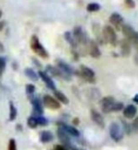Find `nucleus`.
<instances>
[{"instance_id":"1","label":"nucleus","mask_w":138,"mask_h":150,"mask_svg":"<svg viewBox=\"0 0 138 150\" xmlns=\"http://www.w3.org/2000/svg\"><path fill=\"white\" fill-rule=\"evenodd\" d=\"M30 47L38 55L41 56V58H48L49 57L48 52H47L44 49V47L41 45L39 38L37 36H32L31 40H30Z\"/></svg>"},{"instance_id":"2","label":"nucleus","mask_w":138,"mask_h":150,"mask_svg":"<svg viewBox=\"0 0 138 150\" xmlns=\"http://www.w3.org/2000/svg\"><path fill=\"white\" fill-rule=\"evenodd\" d=\"M103 39L107 43H110L113 46H117V37L116 30L110 25H105L102 29Z\"/></svg>"},{"instance_id":"3","label":"nucleus","mask_w":138,"mask_h":150,"mask_svg":"<svg viewBox=\"0 0 138 150\" xmlns=\"http://www.w3.org/2000/svg\"><path fill=\"white\" fill-rule=\"evenodd\" d=\"M73 36L75 39L77 44H82V45H87L88 43V38L85 31L83 29L81 26H75L73 28Z\"/></svg>"},{"instance_id":"4","label":"nucleus","mask_w":138,"mask_h":150,"mask_svg":"<svg viewBox=\"0 0 138 150\" xmlns=\"http://www.w3.org/2000/svg\"><path fill=\"white\" fill-rule=\"evenodd\" d=\"M109 134L115 142H120L123 138V129L117 123L114 122L109 128Z\"/></svg>"},{"instance_id":"5","label":"nucleus","mask_w":138,"mask_h":150,"mask_svg":"<svg viewBox=\"0 0 138 150\" xmlns=\"http://www.w3.org/2000/svg\"><path fill=\"white\" fill-rule=\"evenodd\" d=\"M75 73H77L79 76H81L88 83H95V72L93 71V69L87 67V66H81L80 70Z\"/></svg>"},{"instance_id":"6","label":"nucleus","mask_w":138,"mask_h":150,"mask_svg":"<svg viewBox=\"0 0 138 150\" xmlns=\"http://www.w3.org/2000/svg\"><path fill=\"white\" fill-rule=\"evenodd\" d=\"M109 22L114 26V29L117 31H120L123 25H124V19L117 12H114L111 14L110 17H109Z\"/></svg>"},{"instance_id":"7","label":"nucleus","mask_w":138,"mask_h":150,"mask_svg":"<svg viewBox=\"0 0 138 150\" xmlns=\"http://www.w3.org/2000/svg\"><path fill=\"white\" fill-rule=\"evenodd\" d=\"M116 100L111 96H107L104 97L101 100V102H100V105H101V108L103 112L105 114H108V112H112L113 110V106L115 104Z\"/></svg>"},{"instance_id":"8","label":"nucleus","mask_w":138,"mask_h":150,"mask_svg":"<svg viewBox=\"0 0 138 150\" xmlns=\"http://www.w3.org/2000/svg\"><path fill=\"white\" fill-rule=\"evenodd\" d=\"M43 104L45 107L49 108L51 110H58L61 107L60 102L50 95H45L43 97Z\"/></svg>"},{"instance_id":"9","label":"nucleus","mask_w":138,"mask_h":150,"mask_svg":"<svg viewBox=\"0 0 138 150\" xmlns=\"http://www.w3.org/2000/svg\"><path fill=\"white\" fill-rule=\"evenodd\" d=\"M45 72L51 74L52 76H54V77H61V78H63L65 80H67V81H70V76L63 73L58 68H55V67H54V66H51V65L47 66Z\"/></svg>"},{"instance_id":"10","label":"nucleus","mask_w":138,"mask_h":150,"mask_svg":"<svg viewBox=\"0 0 138 150\" xmlns=\"http://www.w3.org/2000/svg\"><path fill=\"white\" fill-rule=\"evenodd\" d=\"M58 137L59 139V141L62 143L63 146H65L66 148H71L73 145H71L70 144V136L69 134L66 132V131L62 129L58 128Z\"/></svg>"},{"instance_id":"11","label":"nucleus","mask_w":138,"mask_h":150,"mask_svg":"<svg viewBox=\"0 0 138 150\" xmlns=\"http://www.w3.org/2000/svg\"><path fill=\"white\" fill-rule=\"evenodd\" d=\"M55 63L58 65V68L62 71L63 73L69 75V76H71L73 74H75L74 69L70 67L69 64H67L66 62H64L63 60L61 59H56L55 60Z\"/></svg>"},{"instance_id":"12","label":"nucleus","mask_w":138,"mask_h":150,"mask_svg":"<svg viewBox=\"0 0 138 150\" xmlns=\"http://www.w3.org/2000/svg\"><path fill=\"white\" fill-rule=\"evenodd\" d=\"M90 116H91V119L93 120V122L95 124H97L100 128H104L105 126V123H104V118L103 116L101 115V112H99L97 110L92 109L90 111Z\"/></svg>"},{"instance_id":"13","label":"nucleus","mask_w":138,"mask_h":150,"mask_svg":"<svg viewBox=\"0 0 138 150\" xmlns=\"http://www.w3.org/2000/svg\"><path fill=\"white\" fill-rule=\"evenodd\" d=\"M88 52H89V54L91 55V57L93 58H99L101 56V51L99 49V46L98 43L95 40H89L88 41Z\"/></svg>"},{"instance_id":"14","label":"nucleus","mask_w":138,"mask_h":150,"mask_svg":"<svg viewBox=\"0 0 138 150\" xmlns=\"http://www.w3.org/2000/svg\"><path fill=\"white\" fill-rule=\"evenodd\" d=\"M121 31L123 33V36L125 37V39L127 40H129L130 42L132 41V40L134 39V37L135 35V31L134 29V27L131 26L130 25H127V23H124L121 28Z\"/></svg>"},{"instance_id":"15","label":"nucleus","mask_w":138,"mask_h":150,"mask_svg":"<svg viewBox=\"0 0 138 150\" xmlns=\"http://www.w3.org/2000/svg\"><path fill=\"white\" fill-rule=\"evenodd\" d=\"M132 52V44L129 40H127L126 39L122 40L120 41V53L121 55L124 57H128L131 54Z\"/></svg>"},{"instance_id":"16","label":"nucleus","mask_w":138,"mask_h":150,"mask_svg":"<svg viewBox=\"0 0 138 150\" xmlns=\"http://www.w3.org/2000/svg\"><path fill=\"white\" fill-rule=\"evenodd\" d=\"M39 76L41 77V79L44 82V83L46 84L48 88H50L51 90H55V83H54L53 80L51 79V77L48 75V73H46L45 71H41L40 70L39 71Z\"/></svg>"},{"instance_id":"17","label":"nucleus","mask_w":138,"mask_h":150,"mask_svg":"<svg viewBox=\"0 0 138 150\" xmlns=\"http://www.w3.org/2000/svg\"><path fill=\"white\" fill-rule=\"evenodd\" d=\"M31 103L33 106V114L36 115L37 116L42 115L43 114V109H42L41 102L40 101L39 98H33L31 100Z\"/></svg>"},{"instance_id":"18","label":"nucleus","mask_w":138,"mask_h":150,"mask_svg":"<svg viewBox=\"0 0 138 150\" xmlns=\"http://www.w3.org/2000/svg\"><path fill=\"white\" fill-rule=\"evenodd\" d=\"M58 125L59 126L60 129H64L66 132H67L68 134H70V135H73V136H74V137H78V136L80 135L79 130L77 129H75L74 127L69 126L67 124L63 123V122H58Z\"/></svg>"},{"instance_id":"19","label":"nucleus","mask_w":138,"mask_h":150,"mask_svg":"<svg viewBox=\"0 0 138 150\" xmlns=\"http://www.w3.org/2000/svg\"><path fill=\"white\" fill-rule=\"evenodd\" d=\"M136 112H137V108L136 106L132 104L128 105L123 109V115H124L125 118H128V119L134 118L136 115Z\"/></svg>"},{"instance_id":"20","label":"nucleus","mask_w":138,"mask_h":150,"mask_svg":"<svg viewBox=\"0 0 138 150\" xmlns=\"http://www.w3.org/2000/svg\"><path fill=\"white\" fill-rule=\"evenodd\" d=\"M40 139H41V142L43 144L50 143L51 141H53V139H54V134L52 133L50 130H43L41 133Z\"/></svg>"},{"instance_id":"21","label":"nucleus","mask_w":138,"mask_h":150,"mask_svg":"<svg viewBox=\"0 0 138 150\" xmlns=\"http://www.w3.org/2000/svg\"><path fill=\"white\" fill-rule=\"evenodd\" d=\"M54 94H55V97L56 98V100L63 103V104H69V98L66 97V95L64 93H62L59 90H55L54 91Z\"/></svg>"},{"instance_id":"22","label":"nucleus","mask_w":138,"mask_h":150,"mask_svg":"<svg viewBox=\"0 0 138 150\" xmlns=\"http://www.w3.org/2000/svg\"><path fill=\"white\" fill-rule=\"evenodd\" d=\"M64 38H65V40L68 41V43L73 47V49H75L76 47H77V42H76V40H75V39L73 38V33H70V32H69V31H67V32H65L64 33Z\"/></svg>"},{"instance_id":"23","label":"nucleus","mask_w":138,"mask_h":150,"mask_svg":"<svg viewBox=\"0 0 138 150\" xmlns=\"http://www.w3.org/2000/svg\"><path fill=\"white\" fill-rule=\"evenodd\" d=\"M25 74L26 75L27 78H29L30 80L34 82H37L39 80V75L36 73V71H34L31 68H26L25 69Z\"/></svg>"},{"instance_id":"24","label":"nucleus","mask_w":138,"mask_h":150,"mask_svg":"<svg viewBox=\"0 0 138 150\" xmlns=\"http://www.w3.org/2000/svg\"><path fill=\"white\" fill-rule=\"evenodd\" d=\"M17 117V109L12 101L9 102V121H14Z\"/></svg>"},{"instance_id":"25","label":"nucleus","mask_w":138,"mask_h":150,"mask_svg":"<svg viewBox=\"0 0 138 150\" xmlns=\"http://www.w3.org/2000/svg\"><path fill=\"white\" fill-rule=\"evenodd\" d=\"M101 9V5L98 3H89L87 6V11L89 12H96Z\"/></svg>"},{"instance_id":"26","label":"nucleus","mask_w":138,"mask_h":150,"mask_svg":"<svg viewBox=\"0 0 138 150\" xmlns=\"http://www.w3.org/2000/svg\"><path fill=\"white\" fill-rule=\"evenodd\" d=\"M35 90H36V88H35V86H34V84H31V83L26 84V94H27V96H28V98H29V100H30L33 98L32 96H33V94L35 93Z\"/></svg>"},{"instance_id":"27","label":"nucleus","mask_w":138,"mask_h":150,"mask_svg":"<svg viewBox=\"0 0 138 150\" xmlns=\"http://www.w3.org/2000/svg\"><path fill=\"white\" fill-rule=\"evenodd\" d=\"M27 126L29 127L30 129H36L38 127V122H37L36 117L30 116L29 118L27 119Z\"/></svg>"},{"instance_id":"28","label":"nucleus","mask_w":138,"mask_h":150,"mask_svg":"<svg viewBox=\"0 0 138 150\" xmlns=\"http://www.w3.org/2000/svg\"><path fill=\"white\" fill-rule=\"evenodd\" d=\"M36 118H37L38 125L42 126V127H44V126H47V125H48V120H47L44 116L40 115V116H37Z\"/></svg>"},{"instance_id":"29","label":"nucleus","mask_w":138,"mask_h":150,"mask_svg":"<svg viewBox=\"0 0 138 150\" xmlns=\"http://www.w3.org/2000/svg\"><path fill=\"white\" fill-rule=\"evenodd\" d=\"M124 109V105H123L122 102H118V101H116L115 104L113 106V110L112 112H120L121 110Z\"/></svg>"},{"instance_id":"30","label":"nucleus","mask_w":138,"mask_h":150,"mask_svg":"<svg viewBox=\"0 0 138 150\" xmlns=\"http://www.w3.org/2000/svg\"><path fill=\"white\" fill-rule=\"evenodd\" d=\"M6 69V60L4 57H0V75H2Z\"/></svg>"},{"instance_id":"31","label":"nucleus","mask_w":138,"mask_h":150,"mask_svg":"<svg viewBox=\"0 0 138 150\" xmlns=\"http://www.w3.org/2000/svg\"><path fill=\"white\" fill-rule=\"evenodd\" d=\"M122 126H123V129H124V131L127 133V134H130L131 132V125L128 123V122L124 121V120H122Z\"/></svg>"},{"instance_id":"32","label":"nucleus","mask_w":138,"mask_h":150,"mask_svg":"<svg viewBox=\"0 0 138 150\" xmlns=\"http://www.w3.org/2000/svg\"><path fill=\"white\" fill-rule=\"evenodd\" d=\"M131 129H132V130H134L135 133L138 132V116L135 117L134 122L131 124Z\"/></svg>"},{"instance_id":"33","label":"nucleus","mask_w":138,"mask_h":150,"mask_svg":"<svg viewBox=\"0 0 138 150\" xmlns=\"http://www.w3.org/2000/svg\"><path fill=\"white\" fill-rule=\"evenodd\" d=\"M8 150H17L16 142H15V140H14V139H11V140H9Z\"/></svg>"},{"instance_id":"34","label":"nucleus","mask_w":138,"mask_h":150,"mask_svg":"<svg viewBox=\"0 0 138 150\" xmlns=\"http://www.w3.org/2000/svg\"><path fill=\"white\" fill-rule=\"evenodd\" d=\"M125 5L126 6L129 8H135V2H134V0H125L124 1Z\"/></svg>"},{"instance_id":"35","label":"nucleus","mask_w":138,"mask_h":150,"mask_svg":"<svg viewBox=\"0 0 138 150\" xmlns=\"http://www.w3.org/2000/svg\"><path fill=\"white\" fill-rule=\"evenodd\" d=\"M54 150H69L68 148H66L63 145H55V147Z\"/></svg>"},{"instance_id":"36","label":"nucleus","mask_w":138,"mask_h":150,"mask_svg":"<svg viewBox=\"0 0 138 150\" xmlns=\"http://www.w3.org/2000/svg\"><path fill=\"white\" fill-rule=\"evenodd\" d=\"M73 125H75V126H77V125H79V124H80V120H79L78 117H75V118H73Z\"/></svg>"},{"instance_id":"37","label":"nucleus","mask_w":138,"mask_h":150,"mask_svg":"<svg viewBox=\"0 0 138 150\" xmlns=\"http://www.w3.org/2000/svg\"><path fill=\"white\" fill-rule=\"evenodd\" d=\"M4 26H5V22L1 21L0 22V31H2L4 29Z\"/></svg>"},{"instance_id":"38","label":"nucleus","mask_w":138,"mask_h":150,"mask_svg":"<svg viewBox=\"0 0 138 150\" xmlns=\"http://www.w3.org/2000/svg\"><path fill=\"white\" fill-rule=\"evenodd\" d=\"M33 61H34V62L36 63V66H37V67H41V63H40V62H38V61H37V59H35V58H33Z\"/></svg>"},{"instance_id":"39","label":"nucleus","mask_w":138,"mask_h":150,"mask_svg":"<svg viewBox=\"0 0 138 150\" xmlns=\"http://www.w3.org/2000/svg\"><path fill=\"white\" fill-rule=\"evenodd\" d=\"M5 51V49H4V46H3V44L0 42V53H3V52Z\"/></svg>"},{"instance_id":"40","label":"nucleus","mask_w":138,"mask_h":150,"mask_svg":"<svg viewBox=\"0 0 138 150\" xmlns=\"http://www.w3.org/2000/svg\"><path fill=\"white\" fill-rule=\"evenodd\" d=\"M134 62L136 65H138V53H136V54L134 56Z\"/></svg>"},{"instance_id":"41","label":"nucleus","mask_w":138,"mask_h":150,"mask_svg":"<svg viewBox=\"0 0 138 150\" xmlns=\"http://www.w3.org/2000/svg\"><path fill=\"white\" fill-rule=\"evenodd\" d=\"M134 101H135L136 103H138V94H136V95L134 96Z\"/></svg>"},{"instance_id":"42","label":"nucleus","mask_w":138,"mask_h":150,"mask_svg":"<svg viewBox=\"0 0 138 150\" xmlns=\"http://www.w3.org/2000/svg\"><path fill=\"white\" fill-rule=\"evenodd\" d=\"M2 14H3L2 11H0V18H1V17H2Z\"/></svg>"}]
</instances>
